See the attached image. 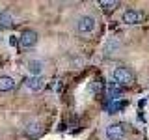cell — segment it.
<instances>
[{"instance_id":"8","label":"cell","mask_w":149,"mask_h":140,"mask_svg":"<svg viewBox=\"0 0 149 140\" xmlns=\"http://www.w3.org/2000/svg\"><path fill=\"white\" fill-rule=\"evenodd\" d=\"M13 88H15V80L11 77H8V75L0 77V92H11Z\"/></svg>"},{"instance_id":"4","label":"cell","mask_w":149,"mask_h":140,"mask_svg":"<svg viewBox=\"0 0 149 140\" xmlns=\"http://www.w3.org/2000/svg\"><path fill=\"white\" fill-rule=\"evenodd\" d=\"M19 43H21V47H24V49L34 47L37 43V32H34V30H24L21 36H19Z\"/></svg>"},{"instance_id":"2","label":"cell","mask_w":149,"mask_h":140,"mask_svg":"<svg viewBox=\"0 0 149 140\" xmlns=\"http://www.w3.org/2000/svg\"><path fill=\"white\" fill-rule=\"evenodd\" d=\"M125 134H127V131H125L123 123H110L104 131L106 140H123Z\"/></svg>"},{"instance_id":"3","label":"cell","mask_w":149,"mask_h":140,"mask_svg":"<svg viewBox=\"0 0 149 140\" xmlns=\"http://www.w3.org/2000/svg\"><path fill=\"white\" fill-rule=\"evenodd\" d=\"M77 30L80 32V34H91L93 30H95V19L91 15H82L78 17L77 21Z\"/></svg>"},{"instance_id":"13","label":"cell","mask_w":149,"mask_h":140,"mask_svg":"<svg viewBox=\"0 0 149 140\" xmlns=\"http://www.w3.org/2000/svg\"><path fill=\"white\" fill-rule=\"evenodd\" d=\"M121 108H125V103H112V105L108 106V112L110 114H114V112H118V110H121Z\"/></svg>"},{"instance_id":"10","label":"cell","mask_w":149,"mask_h":140,"mask_svg":"<svg viewBox=\"0 0 149 140\" xmlns=\"http://www.w3.org/2000/svg\"><path fill=\"white\" fill-rule=\"evenodd\" d=\"M13 26V17L9 11H2L0 13V28H11Z\"/></svg>"},{"instance_id":"15","label":"cell","mask_w":149,"mask_h":140,"mask_svg":"<svg viewBox=\"0 0 149 140\" xmlns=\"http://www.w3.org/2000/svg\"><path fill=\"white\" fill-rule=\"evenodd\" d=\"M17 43V39H15V36H11V37H9V45H15Z\"/></svg>"},{"instance_id":"9","label":"cell","mask_w":149,"mask_h":140,"mask_svg":"<svg viewBox=\"0 0 149 140\" xmlns=\"http://www.w3.org/2000/svg\"><path fill=\"white\" fill-rule=\"evenodd\" d=\"M106 92H108V97H110L112 101L119 99V97H121V93H123V90H121V86H118L116 82H110V86L106 88Z\"/></svg>"},{"instance_id":"1","label":"cell","mask_w":149,"mask_h":140,"mask_svg":"<svg viewBox=\"0 0 149 140\" xmlns=\"http://www.w3.org/2000/svg\"><path fill=\"white\" fill-rule=\"evenodd\" d=\"M112 77H114V80H116V84H118V86H129V84L134 80L130 69H127V67H118V69H114Z\"/></svg>"},{"instance_id":"12","label":"cell","mask_w":149,"mask_h":140,"mask_svg":"<svg viewBox=\"0 0 149 140\" xmlns=\"http://www.w3.org/2000/svg\"><path fill=\"white\" fill-rule=\"evenodd\" d=\"M26 134H28V136H37V134H39L41 133V125L39 123H37V121H32V123H28L26 125Z\"/></svg>"},{"instance_id":"5","label":"cell","mask_w":149,"mask_h":140,"mask_svg":"<svg viewBox=\"0 0 149 140\" xmlns=\"http://www.w3.org/2000/svg\"><path fill=\"white\" fill-rule=\"evenodd\" d=\"M143 21V13L138 9H127L123 13V22L125 24H140Z\"/></svg>"},{"instance_id":"14","label":"cell","mask_w":149,"mask_h":140,"mask_svg":"<svg viewBox=\"0 0 149 140\" xmlns=\"http://www.w3.org/2000/svg\"><path fill=\"white\" fill-rule=\"evenodd\" d=\"M101 88H102V84H101V80H93L91 82V92H101Z\"/></svg>"},{"instance_id":"6","label":"cell","mask_w":149,"mask_h":140,"mask_svg":"<svg viewBox=\"0 0 149 140\" xmlns=\"http://www.w3.org/2000/svg\"><path fill=\"white\" fill-rule=\"evenodd\" d=\"M24 84L30 92H39V90H43V86H45V78L43 77H28L24 80Z\"/></svg>"},{"instance_id":"11","label":"cell","mask_w":149,"mask_h":140,"mask_svg":"<svg viewBox=\"0 0 149 140\" xmlns=\"http://www.w3.org/2000/svg\"><path fill=\"white\" fill-rule=\"evenodd\" d=\"M99 6L102 8V11H104V13H110V11H114V9L119 6V2H118V0H101Z\"/></svg>"},{"instance_id":"7","label":"cell","mask_w":149,"mask_h":140,"mask_svg":"<svg viewBox=\"0 0 149 140\" xmlns=\"http://www.w3.org/2000/svg\"><path fill=\"white\" fill-rule=\"evenodd\" d=\"M26 67L30 71V77H41V73H43V62H39V60H28Z\"/></svg>"}]
</instances>
